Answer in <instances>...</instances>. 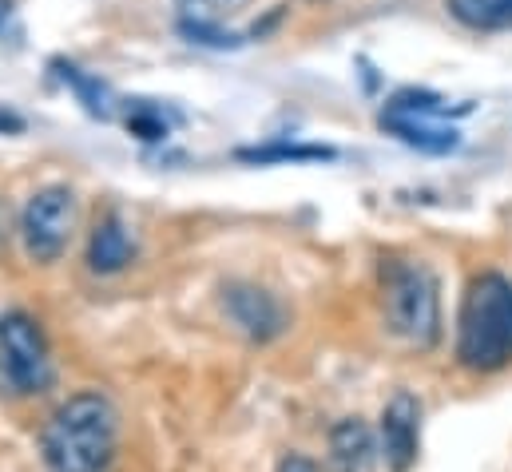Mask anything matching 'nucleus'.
Here are the masks:
<instances>
[{
    "instance_id": "f257e3e1",
    "label": "nucleus",
    "mask_w": 512,
    "mask_h": 472,
    "mask_svg": "<svg viewBox=\"0 0 512 472\" xmlns=\"http://www.w3.org/2000/svg\"><path fill=\"white\" fill-rule=\"evenodd\" d=\"M120 445V413L104 393L68 397L40 433L48 472H108Z\"/></svg>"
},
{
    "instance_id": "f03ea898",
    "label": "nucleus",
    "mask_w": 512,
    "mask_h": 472,
    "mask_svg": "<svg viewBox=\"0 0 512 472\" xmlns=\"http://www.w3.org/2000/svg\"><path fill=\"white\" fill-rule=\"evenodd\" d=\"M457 361L477 373L505 369L512 361V282L497 270L477 274L461 298Z\"/></svg>"
},
{
    "instance_id": "7ed1b4c3",
    "label": "nucleus",
    "mask_w": 512,
    "mask_h": 472,
    "mask_svg": "<svg viewBox=\"0 0 512 472\" xmlns=\"http://www.w3.org/2000/svg\"><path fill=\"white\" fill-rule=\"evenodd\" d=\"M382 310L385 326L417 346L429 350L441 338V298H437V282L421 262H401L389 258L382 266Z\"/></svg>"
},
{
    "instance_id": "20e7f679",
    "label": "nucleus",
    "mask_w": 512,
    "mask_h": 472,
    "mask_svg": "<svg viewBox=\"0 0 512 472\" xmlns=\"http://www.w3.org/2000/svg\"><path fill=\"white\" fill-rule=\"evenodd\" d=\"M0 381L16 397H36V393L52 389V381H56L48 338H44L40 322L24 310L0 314Z\"/></svg>"
},
{
    "instance_id": "39448f33",
    "label": "nucleus",
    "mask_w": 512,
    "mask_h": 472,
    "mask_svg": "<svg viewBox=\"0 0 512 472\" xmlns=\"http://www.w3.org/2000/svg\"><path fill=\"white\" fill-rule=\"evenodd\" d=\"M76 231V195L68 187H40L24 215H20V238L32 262L48 266L68 250V238Z\"/></svg>"
},
{
    "instance_id": "423d86ee",
    "label": "nucleus",
    "mask_w": 512,
    "mask_h": 472,
    "mask_svg": "<svg viewBox=\"0 0 512 472\" xmlns=\"http://www.w3.org/2000/svg\"><path fill=\"white\" fill-rule=\"evenodd\" d=\"M223 306L231 314V322L251 338V342H274L286 330V306L258 286H227Z\"/></svg>"
},
{
    "instance_id": "0eeeda50",
    "label": "nucleus",
    "mask_w": 512,
    "mask_h": 472,
    "mask_svg": "<svg viewBox=\"0 0 512 472\" xmlns=\"http://www.w3.org/2000/svg\"><path fill=\"white\" fill-rule=\"evenodd\" d=\"M417 421H421L417 401L405 389L393 393V401L382 413V453L393 472H409L417 461Z\"/></svg>"
},
{
    "instance_id": "6e6552de",
    "label": "nucleus",
    "mask_w": 512,
    "mask_h": 472,
    "mask_svg": "<svg viewBox=\"0 0 512 472\" xmlns=\"http://www.w3.org/2000/svg\"><path fill=\"white\" fill-rule=\"evenodd\" d=\"M374 433L362 417H346L330 429V465L334 472H374Z\"/></svg>"
},
{
    "instance_id": "1a4fd4ad",
    "label": "nucleus",
    "mask_w": 512,
    "mask_h": 472,
    "mask_svg": "<svg viewBox=\"0 0 512 472\" xmlns=\"http://www.w3.org/2000/svg\"><path fill=\"white\" fill-rule=\"evenodd\" d=\"M382 127L389 135H397L405 147H417V151H429V155H449V151L461 147V131L445 127L437 119L389 116V112H382Z\"/></svg>"
},
{
    "instance_id": "9d476101",
    "label": "nucleus",
    "mask_w": 512,
    "mask_h": 472,
    "mask_svg": "<svg viewBox=\"0 0 512 472\" xmlns=\"http://www.w3.org/2000/svg\"><path fill=\"white\" fill-rule=\"evenodd\" d=\"M135 246H131L128 227L120 223V215H104L96 227H92V238H88V266L92 274H120L131 262Z\"/></svg>"
},
{
    "instance_id": "9b49d317",
    "label": "nucleus",
    "mask_w": 512,
    "mask_h": 472,
    "mask_svg": "<svg viewBox=\"0 0 512 472\" xmlns=\"http://www.w3.org/2000/svg\"><path fill=\"white\" fill-rule=\"evenodd\" d=\"M453 20L477 32H509L512 28V0H445Z\"/></svg>"
},
{
    "instance_id": "f8f14e48",
    "label": "nucleus",
    "mask_w": 512,
    "mask_h": 472,
    "mask_svg": "<svg viewBox=\"0 0 512 472\" xmlns=\"http://www.w3.org/2000/svg\"><path fill=\"white\" fill-rule=\"evenodd\" d=\"M56 72H60V80L76 92V100L84 104L88 116L112 119V96H108V88H104L96 76H88L84 68H76V64H68V60H56Z\"/></svg>"
},
{
    "instance_id": "ddd939ff",
    "label": "nucleus",
    "mask_w": 512,
    "mask_h": 472,
    "mask_svg": "<svg viewBox=\"0 0 512 472\" xmlns=\"http://www.w3.org/2000/svg\"><path fill=\"white\" fill-rule=\"evenodd\" d=\"M243 163H286V159H334V147L322 143H262V147H239Z\"/></svg>"
},
{
    "instance_id": "4468645a",
    "label": "nucleus",
    "mask_w": 512,
    "mask_h": 472,
    "mask_svg": "<svg viewBox=\"0 0 512 472\" xmlns=\"http://www.w3.org/2000/svg\"><path fill=\"white\" fill-rule=\"evenodd\" d=\"M385 112L389 116H413V119H441L449 108H445V100L437 96V92H425V88H405V92H397V96H389V104H385Z\"/></svg>"
},
{
    "instance_id": "2eb2a0df",
    "label": "nucleus",
    "mask_w": 512,
    "mask_h": 472,
    "mask_svg": "<svg viewBox=\"0 0 512 472\" xmlns=\"http://www.w3.org/2000/svg\"><path fill=\"white\" fill-rule=\"evenodd\" d=\"M179 32L191 40V44H203V48H239L243 44V36H235V32H223L215 20H179Z\"/></svg>"
},
{
    "instance_id": "dca6fc26",
    "label": "nucleus",
    "mask_w": 512,
    "mask_h": 472,
    "mask_svg": "<svg viewBox=\"0 0 512 472\" xmlns=\"http://www.w3.org/2000/svg\"><path fill=\"white\" fill-rule=\"evenodd\" d=\"M179 8H183V16L187 20H223V16H231V12H239L247 0H175Z\"/></svg>"
},
{
    "instance_id": "f3484780",
    "label": "nucleus",
    "mask_w": 512,
    "mask_h": 472,
    "mask_svg": "<svg viewBox=\"0 0 512 472\" xmlns=\"http://www.w3.org/2000/svg\"><path fill=\"white\" fill-rule=\"evenodd\" d=\"M128 131L131 135H139V139H147V143H155V139H163V135H167V123H163L159 112L139 108V112H131L128 116Z\"/></svg>"
},
{
    "instance_id": "a211bd4d",
    "label": "nucleus",
    "mask_w": 512,
    "mask_h": 472,
    "mask_svg": "<svg viewBox=\"0 0 512 472\" xmlns=\"http://www.w3.org/2000/svg\"><path fill=\"white\" fill-rule=\"evenodd\" d=\"M278 472H322L310 457H302V453H290V457H282V465Z\"/></svg>"
},
{
    "instance_id": "6ab92c4d",
    "label": "nucleus",
    "mask_w": 512,
    "mask_h": 472,
    "mask_svg": "<svg viewBox=\"0 0 512 472\" xmlns=\"http://www.w3.org/2000/svg\"><path fill=\"white\" fill-rule=\"evenodd\" d=\"M20 131H24V119L8 112V108H0V135H20Z\"/></svg>"
},
{
    "instance_id": "aec40b11",
    "label": "nucleus",
    "mask_w": 512,
    "mask_h": 472,
    "mask_svg": "<svg viewBox=\"0 0 512 472\" xmlns=\"http://www.w3.org/2000/svg\"><path fill=\"white\" fill-rule=\"evenodd\" d=\"M8 235V207H4V203H0V238Z\"/></svg>"
},
{
    "instance_id": "412c9836",
    "label": "nucleus",
    "mask_w": 512,
    "mask_h": 472,
    "mask_svg": "<svg viewBox=\"0 0 512 472\" xmlns=\"http://www.w3.org/2000/svg\"><path fill=\"white\" fill-rule=\"evenodd\" d=\"M8 12H12V0H0V28H4V20H8Z\"/></svg>"
},
{
    "instance_id": "4be33fe9",
    "label": "nucleus",
    "mask_w": 512,
    "mask_h": 472,
    "mask_svg": "<svg viewBox=\"0 0 512 472\" xmlns=\"http://www.w3.org/2000/svg\"><path fill=\"white\" fill-rule=\"evenodd\" d=\"M310 4H326V0H310Z\"/></svg>"
}]
</instances>
